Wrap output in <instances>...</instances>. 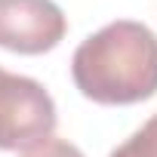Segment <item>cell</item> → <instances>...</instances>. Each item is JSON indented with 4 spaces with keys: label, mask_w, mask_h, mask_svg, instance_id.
I'll return each mask as SVG.
<instances>
[{
    "label": "cell",
    "mask_w": 157,
    "mask_h": 157,
    "mask_svg": "<svg viewBox=\"0 0 157 157\" xmlns=\"http://www.w3.org/2000/svg\"><path fill=\"white\" fill-rule=\"evenodd\" d=\"M74 86L96 105H136L157 93V34L132 19L90 34L71 59Z\"/></svg>",
    "instance_id": "1"
},
{
    "label": "cell",
    "mask_w": 157,
    "mask_h": 157,
    "mask_svg": "<svg viewBox=\"0 0 157 157\" xmlns=\"http://www.w3.org/2000/svg\"><path fill=\"white\" fill-rule=\"evenodd\" d=\"M52 96L34 77L0 68V151H28L56 132Z\"/></svg>",
    "instance_id": "2"
},
{
    "label": "cell",
    "mask_w": 157,
    "mask_h": 157,
    "mask_svg": "<svg viewBox=\"0 0 157 157\" xmlns=\"http://www.w3.org/2000/svg\"><path fill=\"white\" fill-rule=\"evenodd\" d=\"M68 19L56 0H0V46L40 56L62 43Z\"/></svg>",
    "instance_id": "3"
},
{
    "label": "cell",
    "mask_w": 157,
    "mask_h": 157,
    "mask_svg": "<svg viewBox=\"0 0 157 157\" xmlns=\"http://www.w3.org/2000/svg\"><path fill=\"white\" fill-rule=\"evenodd\" d=\"M108 157H157V114H151L123 145H117Z\"/></svg>",
    "instance_id": "4"
},
{
    "label": "cell",
    "mask_w": 157,
    "mask_h": 157,
    "mask_svg": "<svg viewBox=\"0 0 157 157\" xmlns=\"http://www.w3.org/2000/svg\"><path fill=\"white\" fill-rule=\"evenodd\" d=\"M22 157H86V154L77 148V145L65 142V139L49 136V139H43L40 145H34V148L22 151Z\"/></svg>",
    "instance_id": "5"
}]
</instances>
